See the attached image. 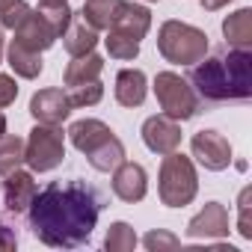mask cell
<instances>
[{"mask_svg":"<svg viewBox=\"0 0 252 252\" xmlns=\"http://www.w3.org/2000/svg\"><path fill=\"white\" fill-rule=\"evenodd\" d=\"M104 208L101 193L80 181H54L36 193L27 208L33 234L51 249H77L92 237L98 214Z\"/></svg>","mask_w":252,"mask_h":252,"instance_id":"cell-1","label":"cell"},{"mask_svg":"<svg viewBox=\"0 0 252 252\" xmlns=\"http://www.w3.org/2000/svg\"><path fill=\"white\" fill-rule=\"evenodd\" d=\"M190 86L211 104L249 101L252 98V54L249 48H228L214 57H202L190 71Z\"/></svg>","mask_w":252,"mask_h":252,"instance_id":"cell-2","label":"cell"},{"mask_svg":"<svg viewBox=\"0 0 252 252\" xmlns=\"http://www.w3.org/2000/svg\"><path fill=\"white\" fill-rule=\"evenodd\" d=\"M208 33L184 24V21H163L158 30V51L172 65H196L208 54Z\"/></svg>","mask_w":252,"mask_h":252,"instance_id":"cell-3","label":"cell"},{"mask_svg":"<svg viewBox=\"0 0 252 252\" xmlns=\"http://www.w3.org/2000/svg\"><path fill=\"white\" fill-rule=\"evenodd\" d=\"M199 193V175L196 166L187 155H181L178 149L163 155L160 163V175H158V196L166 208H184L196 199Z\"/></svg>","mask_w":252,"mask_h":252,"instance_id":"cell-4","label":"cell"},{"mask_svg":"<svg viewBox=\"0 0 252 252\" xmlns=\"http://www.w3.org/2000/svg\"><path fill=\"white\" fill-rule=\"evenodd\" d=\"M65 158V134L60 125H36L24 140V163L33 172H51Z\"/></svg>","mask_w":252,"mask_h":252,"instance_id":"cell-5","label":"cell"},{"mask_svg":"<svg viewBox=\"0 0 252 252\" xmlns=\"http://www.w3.org/2000/svg\"><path fill=\"white\" fill-rule=\"evenodd\" d=\"M155 98H158L163 116H169L175 122H187L199 110V95L175 71H158V77H155Z\"/></svg>","mask_w":252,"mask_h":252,"instance_id":"cell-6","label":"cell"},{"mask_svg":"<svg viewBox=\"0 0 252 252\" xmlns=\"http://www.w3.org/2000/svg\"><path fill=\"white\" fill-rule=\"evenodd\" d=\"M190 149H193V158L211 172H222L231 163V143L220 131H199V134H193Z\"/></svg>","mask_w":252,"mask_h":252,"instance_id":"cell-7","label":"cell"},{"mask_svg":"<svg viewBox=\"0 0 252 252\" xmlns=\"http://www.w3.org/2000/svg\"><path fill=\"white\" fill-rule=\"evenodd\" d=\"M143 143H146L149 152L163 158V155H169V152H175L181 146V125L175 119L163 116V113L160 116H149L143 122Z\"/></svg>","mask_w":252,"mask_h":252,"instance_id":"cell-8","label":"cell"},{"mask_svg":"<svg viewBox=\"0 0 252 252\" xmlns=\"http://www.w3.org/2000/svg\"><path fill=\"white\" fill-rule=\"evenodd\" d=\"M113 193L122 199V202H143L146 193H149V175L140 163H131V160H122L116 169H113Z\"/></svg>","mask_w":252,"mask_h":252,"instance_id":"cell-9","label":"cell"},{"mask_svg":"<svg viewBox=\"0 0 252 252\" xmlns=\"http://www.w3.org/2000/svg\"><path fill=\"white\" fill-rule=\"evenodd\" d=\"M60 39V33L51 27V21L42 15V12H33L30 9V15L15 27V42L18 45H24V48H30V51H48V48H54V42Z\"/></svg>","mask_w":252,"mask_h":252,"instance_id":"cell-10","label":"cell"},{"mask_svg":"<svg viewBox=\"0 0 252 252\" xmlns=\"http://www.w3.org/2000/svg\"><path fill=\"white\" fill-rule=\"evenodd\" d=\"M30 113L42 125H63L71 116V104L63 89H39L30 98Z\"/></svg>","mask_w":252,"mask_h":252,"instance_id":"cell-11","label":"cell"},{"mask_svg":"<svg viewBox=\"0 0 252 252\" xmlns=\"http://www.w3.org/2000/svg\"><path fill=\"white\" fill-rule=\"evenodd\" d=\"M3 202H6V211L12 214H27L30 202L36 199L39 187L33 181V172H24V169H12L9 175H3Z\"/></svg>","mask_w":252,"mask_h":252,"instance_id":"cell-12","label":"cell"},{"mask_svg":"<svg viewBox=\"0 0 252 252\" xmlns=\"http://www.w3.org/2000/svg\"><path fill=\"white\" fill-rule=\"evenodd\" d=\"M190 237H225L228 234V211L220 202H208L190 222H187Z\"/></svg>","mask_w":252,"mask_h":252,"instance_id":"cell-13","label":"cell"},{"mask_svg":"<svg viewBox=\"0 0 252 252\" xmlns=\"http://www.w3.org/2000/svg\"><path fill=\"white\" fill-rule=\"evenodd\" d=\"M149 27H152V12H149L146 6H140V3H131V0H122V6H119L116 18H113V24H110V30L131 36L134 42L146 39Z\"/></svg>","mask_w":252,"mask_h":252,"instance_id":"cell-14","label":"cell"},{"mask_svg":"<svg viewBox=\"0 0 252 252\" xmlns=\"http://www.w3.org/2000/svg\"><path fill=\"white\" fill-rule=\"evenodd\" d=\"M110 137H113V131L107 128L101 119H77V122L68 125V140H71V146H74L80 155L95 152V149H98L101 143H107Z\"/></svg>","mask_w":252,"mask_h":252,"instance_id":"cell-15","label":"cell"},{"mask_svg":"<svg viewBox=\"0 0 252 252\" xmlns=\"http://www.w3.org/2000/svg\"><path fill=\"white\" fill-rule=\"evenodd\" d=\"M60 39H63V48H65L68 57H83V54L95 51V45H98V30L89 27L80 12H74L71 21H68V27H65V33H63Z\"/></svg>","mask_w":252,"mask_h":252,"instance_id":"cell-16","label":"cell"},{"mask_svg":"<svg viewBox=\"0 0 252 252\" xmlns=\"http://www.w3.org/2000/svg\"><path fill=\"white\" fill-rule=\"evenodd\" d=\"M149 95V80L140 68H122L116 74V101L122 107H140Z\"/></svg>","mask_w":252,"mask_h":252,"instance_id":"cell-17","label":"cell"},{"mask_svg":"<svg viewBox=\"0 0 252 252\" xmlns=\"http://www.w3.org/2000/svg\"><path fill=\"white\" fill-rule=\"evenodd\" d=\"M6 63H9V68L15 71V77H24V80H36V77L42 74V65H45L39 51H30V48L18 45L15 39H12L9 48H6Z\"/></svg>","mask_w":252,"mask_h":252,"instance_id":"cell-18","label":"cell"},{"mask_svg":"<svg viewBox=\"0 0 252 252\" xmlns=\"http://www.w3.org/2000/svg\"><path fill=\"white\" fill-rule=\"evenodd\" d=\"M104 71V60L89 51L83 57H71V63L65 65V74H63V83L65 86H80V83H89V80H98Z\"/></svg>","mask_w":252,"mask_h":252,"instance_id":"cell-19","label":"cell"},{"mask_svg":"<svg viewBox=\"0 0 252 252\" xmlns=\"http://www.w3.org/2000/svg\"><path fill=\"white\" fill-rule=\"evenodd\" d=\"M225 45L231 48H249L252 45V9H237L222 21Z\"/></svg>","mask_w":252,"mask_h":252,"instance_id":"cell-20","label":"cell"},{"mask_svg":"<svg viewBox=\"0 0 252 252\" xmlns=\"http://www.w3.org/2000/svg\"><path fill=\"white\" fill-rule=\"evenodd\" d=\"M86 160H89V166L98 169V172H113V169L125 160V143L113 134L107 143H101L95 152H89Z\"/></svg>","mask_w":252,"mask_h":252,"instance_id":"cell-21","label":"cell"},{"mask_svg":"<svg viewBox=\"0 0 252 252\" xmlns=\"http://www.w3.org/2000/svg\"><path fill=\"white\" fill-rule=\"evenodd\" d=\"M119 6H122V0H86L80 15H83V21H86L89 27H95V30H110V24H113Z\"/></svg>","mask_w":252,"mask_h":252,"instance_id":"cell-22","label":"cell"},{"mask_svg":"<svg viewBox=\"0 0 252 252\" xmlns=\"http://www.w3.org/2000/svg\"><path fill=\"white\" fill-rule=\"evenodd\" d=\"M24 163V140L21 137H0V175H9Z\"/></svg>","mask_w":252,"mask_h":252,"instance_id":"cell-23","label":"cell"},{"mask_svg":"<svg viewBox=\"0 0 252 252\" xmlns=\"http://www.w3.org/2000/svg\"><path fill=\"white\" fill-rule=\"evenodd\" d=\"M134 246H137V231L128 222H113L107 228V237H104L107 252H131Z\"/></svg>","mask_w":252,"mask_h":252,"instance_id":"cell-24","label":"cell"},{"mask_svg":"<svg viewBox=\"0 0 252 252\" xmlns=\"http://www.w3.org/2000/svg\"><path fill=\"white\" fill-rule=\"evenodd\" d=\"M104 45H107V54L113 60H137L140 57V42H134L125 33H116V30H107Z\"/></svg>","mask_w":252,"mask_h":252,"instance_id":"cell-25","label":"cell"},{"mask_svg":"<svg viewBox=\"0 0 252 252\" xmlns=\"http://www.w3.org/2000/svg\"><path fill=\"white\" fill-rule=\"evenodd\" d=\"M65 95H68L71 110L74 107H95L104 98V86H101V80H89V83H80V86H68Z\"/></svg>","mask_w":252,"mask_h":252,"instance_id":"cell-26","label":"cell"},{"mask_svg":"<svg viewBox=\"0 0 252 252\" xmlns=\"http://www.w3.org/2000/svg\"><path fill=\"white\" fill-rule=\"evenodd\" d=\"M27 15H30V6L24 3V0H15L12 6H6L3 12H0V27H3V30H15Z\"/></svg>","mask_w":252,"mask_h":252,"instance_id":"cell-27","label":"cell"},{"mask_svg":"<svg viewBox=\"0 0 252 252\" xmlns=\"http://www.w3.org/2000/svg\"><path fill=\"white\" fill-rule=\"evenodd\" d=\"M143 243H146V249L160 252V249H175V246H178V237L169 234V231H149V234L143 237Z\"/></svg>","mask_w":252,"mask_h":252,"instance_id":"cell-28","label":"cell"},{"mask_svg":"<svg viewBox=\"0 0 252 252\" xmlns=\"http://www.w3.org/2000/svg\"><path fill=\"white\" fill-rule=\"evenodd\" d=\"M249 199H252V190L246 187L243 193H240V202H237V208H240V222H237V231L246 237V240H252V220H249Z\"/></svg>","mask_w":252,"mask_h":252,"instance_id":"cell-29","label":"cell"},{"mask_svg":"<svg viewBox=\"0 0 252 252\" xmlns=\"http://www.w3.org/2000/svg\"><path fill=\"white\" fill-rule=\"evenodd\" d=\"M15 98H18V83H15V77L0 74V110L9 107Z\"/></svg>","mask_w":252,"mask_h":252,"instance_id":"cell-30","label":"cell"},{"mask_svg":"<svg viewBox=\"0 0 252 252\" xmlns=\"http://www.w3.org/2000/svg\"><path fill=\"white\" fill-rule=\"evenodd\" d=\"M18 246V237H15V231L9 228V225H3L0 222V252H12Z\"/></svg>","mask_w":252,"mask_h":252,"instance_id":"cell-31","label":"cell"},{"mask_svg":"<svg viewBox=\"0 0 252 252\" xmlns=\"http://www.w3.org/2000/svg\"><path fill=\"white\" fill-rule=\"evenodd\" d=\"M228 3H231V0H202V9L205 12H217V9H222Z\"/></svg>","mask_w":252,"mask_h":252,"instance_id":"cell-32","label":"cell"},{"mask_svg":"<svg viewBox=\"0 0 252 252\" xmlns=\"http://www.w3.org/2000/svg\"><path fill=\"white\" fill-rule=\"evenodd\" d=\"M68 0H39V6H63Z\"/></svg>","mask_w":252,"mask_h":252,"instance_id":"cell-33","label":"cell"},{"mask_svg":"<svg viewBox=\"0 0 252 252\" xmlns=\"http://www.w3.org/2000/svg\"><path fill=\"white\" fill-rule=\"evenodd\" d=\"M3 54H6V48H3V27H0V63H3Z\"/></svg>","mask_w":252,"mask_h":252,"instance_id":"cell-34","label":"cell"},{"mask_svg":"<svg viewBox=\"0 0 252 252\" xmlns=\"http://www.w3.org/2000/svg\"><path fill=\"white\" fill-rule=\"evenodd\" d=\"M3 134H6V116L0 113V137H3Z\"/></svg>","mask_w":252,"mask_h":252,"instance_id":"cell-35","label":"cell"},{"mask_svg":"<svg viewBox=\"0 0 252 252\" xmlns=\"http://www.w3.org/2000/svg\"><path fill=\"white\" fill-rule=\"evenodd\" d=\"M12 3H15V0H0V12H3L6 6H12Z\"/></svg>","mask_w":252,"mask_h":252,"instance_id":"cell-36","label":"cell"}]
</instances>
